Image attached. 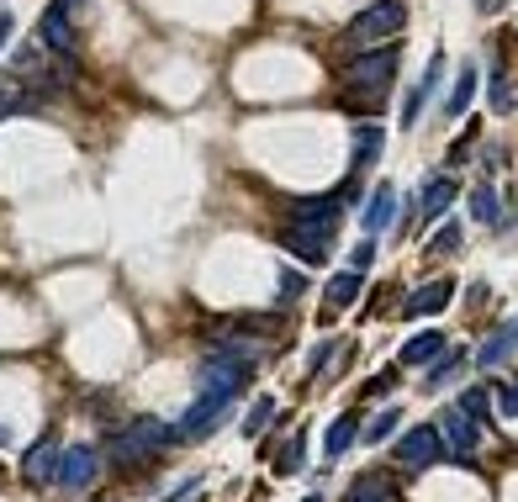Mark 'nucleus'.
<instances>
[{
	"label": "nucleus",
	"instance_id": "1",
	"mask_svg": "<svg viewBox=\"0 0 518 502\" xmlns=\"http://www.w3.org/2000/svg\"><path fill=\"white\" fill-rule=\"evenodd\" d=\"M397 64H402V48H397V43L355 53V59H349V69H344L349 106H381L386 90H392V80H397Z\"/></svg>",
	"mask_w": 518,
	"mask_h": 502
},
{
	"label": "nucleus",
	"instance_id": "2",
	"mask_svg": "<svg viewBox=\"0 0 518 502\" xmlns=\"http://www.w3.org/2000/svg\"><path fill=\"white\" fill-rule=\"evenodd\" d=\"M407 27V6L402 0H370V6L355 16V22L344 27V43L365 53V48H381V43H392V37Z\"/></svg>",
	"mask_w": 518,
	"mask_h": 502
},
{
	"label": "nucleus",
	"instance_id": "3",
	"mask_svg": "<svg viewBox=\"0 0 518 502\" xmlns=\"http://www.w3.org/2000/svg\"><path fill=\"white\" fill-rule=\"evenodd\" d=\"M170 444H180V434L170 429V423L133 418L117 439H111V460H117V466H143V460H154L159 450H170Z\"/></svg>",
	"mask_w": 518,
	"mask_h": 502
},
{
	"label": "nucleus",
	"instance_id": "4",
	"mask_svg": "<svg viewBox=\"0 0 518 502\" xmlns=\"http://www.w3.org/2000/svg\"><path fill=\"white\" fill-rule=\"evenodd\" d=\"M96 476H101V450L96 444H74V450H64L59 455V481L53 487H64V492H90L96 487Z\"/></svg>",
	"mask_w": 518,
	"mask_h": 502
},
{
	"label": "nucleus",
	"instance_id": "5",
	"mask_svg": "<svg viewBox=\"0 0 518 502\" xmlns=\"http://www.w3.org/2000/svg\"><path fill=\"white\" fill-rule=\"evenodd\" d=\"M439 455H444V439H439L434 423H418V429H407L397 439V466L402 471H429V466H439Z\"/></svg>",
	"mask_w": 518,
	"mask_h": 502
},
{
	"label": "nucleus",
	"instance_id": "6",
	"mask_svg": "<svg viewBox=\"0 0 518 502\" xmlns=\"http://www.w3.org/2000/svg\"><path fill=\"white\" fill-rule=\"evenodd\" d=\"M434 429H439V439H444V444H450V455H455V460H466V455L476 450V444H481V423L466 413V407H444Z\"/></svg>",
	"mask_w": 518,
	"mask_h": 502
},
{
	"label": "nucleus",
	"instance_id": "7",
	"mask_svg": "<svg viewBox=\"0 0 518 502\" xmlns=\"http://www.w3.org/2000/svg\"><path fill=\"white\" fill-rule=\"evenodd\" d=\"M228 407H233V402H217V397H196V402H191V407H185V413H180L175 434H180L185 444H196V439L217 434V423L228 418Z\"/></svg>",
	"mask_w": 518,
	"mask_h": 502
},
{
	"label": "nucleus",
	"instance_id": "8",
	"mask_svg": "<svg viewBox=\"0 0 518 502\" xmlns=\"http://www.w3.org/2000/svg\"><path fill=\"white\" fill-rule=\"evenodd\" d=\"M328 238H333V228L291 222V228H281V249H286V254H296L302 265H323V259H328Z\"/></svg>",
	"mask_w": 518,
	"mask_h": 502
},
{
	"label": "nucleus",
	"instance_id": "9",
	"mask_svg": "<svg viewBox=\"0 0 518 502\" xmlns=\"http://www.w3.org/2000/svg\"><path fill=\"white\" fill-rule=\"evenodd\" d=\"M37 43H43L48 53H59V59H74V22H69L64 0H53V6L37 16Z\"/></svg>",
	"mask_w": 518,
	"mask_h": 502
},
{
	"label": "nucleus",
	"instance_id": "10",
	"mask_svg": "<svg viewBox=\"0 0 518 502\" xmlns=\"http://www.w3.org/2000/svg\"><path fill=\"white\" fill-rule=\"evenodd\" d=\"M339 212H344L339 191H323V196H296L291 207H286V217H291V222H312V228H333V222H339Z\"/></svg>",
	"mask_w": 518,
	"mask_h": 502
},
{
	"label": "nucleus",
	"instance_id": "11",
	"mask_svg": "<svg viewBox=\"0 0 518 502\" xmlns=\"http://www.w3.org/2000/svg\"><path fill=\"white\" fill-rule=\"evenodd\" d=\"M22 476H27V487H53V481H59V444L37 439L22 455Z\"/></svg>",
	"mask_w": 518,
	"mask_h": 502
},
{
	"label": "nucleus",
	"instance_id": "12",
	"mask_svg": "<svg viewBox=\"0 0 518 502\" xmlns=\"http://www.w3.org/2000/svg\"><path fill=\"white\" fill-rule=\"evenodd\" d=\"M392 222H397V191H392V185H376V191H370L365 196V212H360V228L370 233V238H376V233H386V228H392Z\"/></svg>",
	"mask_w": 518,
	"mask_h": 502
},
{
	"label": "nucleus",
	"instance_id": "13",
	"mask_svg": "<svg viewBox=\"0 0 518 502\" xmlns=\"http://www.w3.org/2000/svg\"><path fill=\"white\" fill-rule=\"evenodd\" d=\"M439 85H444V53H434L429 69H423V80L413 85V96H407V106H402V127H418V111L439 96Z\"/></svg>",
	"mask_w": 518,
	"mask_h": 502
},
{
	"label": "nucleus",
	"instance_id": "14",
	"mask_svg": "<svg viewBox=\"0 0 518 502\" xmlns=\"http://www.w3.org/2000/svg\"><path fill=\"white\" fill-rule=\"evenodd\" d=\"M455 196H460L455 180H450V175H434V180L418 191V217H423V222H439L444 212L455 207Z\"/></svg>",
	"mask_w": 518,
	"mask_h": 502
},
{
	"label": "nucleus",
	"instance_id": "15",
	"mask_svg": "<svg viewBox=\"0 0 518 502\" xmlns=\"http://www.w3.org/2000/svg\"><path fill=\"white\" fill-rule=\"evenodd\" d=\"M450 296H455V281H450V275H439V281H429L423 291H413V302H407L402 312H407V318H434V312L450 307Z\"/></svg>",
	"mask_w": 518,
	"mask_h": 502
},
{
	"label": "nucleus",
	"instance_id": "16",
	"mask_svg": "<svg viewBox=\"0 0 518 502\" xmlns=\"http://www.w3.org/2000/svg\"><path fill=\"white\" fill-rule=\"evenodd\" d=\"M355 296H360V270H339L328 281V302H323V323H333L339 312L355 307Z\"/></svg>",
	"mask_w": 518,
	"mask_h": 502
},
{
	"label": "nucleus",
	"instance_id": "17",
	"mask_svg": "<svg viewBox=\"0 0 518 502\" xmlns=\"http://www.w3.org/2000/svg\"><path fill=\"white\" fill-rule=\"evenodd\" d=\"M444 349H450V344H444V333H439V328H423V333H413V339L402 344L397 360H402V365H434Z\"/></svg>",
	"mask_w": 518,
	"mask_h": 502
},
{
	"label": "nucleus",
	"instance_id": "18",
	"mask_svg": "<svg viewBox=\"0 0 518 502\" xmlns=\"http://www.w3.org/2000/svg\"><path fill=\"white\" fill-rule=\"evenodd\" d=\"M513 349H518V318H508V323L497 328L487 344L476 349V365H481V370H492V365H503V360L513 355Z\"/></svg>",
	"mask_w": 518,
	"mask_h": 502
},
{
	"label": "nucleus",
	"instance_id": "19",
	"mask_svg": "<svg viewBox=\"0 0 518 502\" xmlns=\"http://www.w3.org/2000/svg\"><path fill=\"white\" fill-rule=\"evenodd\" d=\"M381 148H386L381 122H355V170H370L381 159Z\"/></svg>",
	"mask_w": 518,
	"mask_h": 502
},
{
	"label": "nucleus",
	"instance_id": "20",
	"mask_svg": "<svg viewBox=\"0 0 518 502\" xmlns=\"http://www.w3.org/2000/svg\"><path fill=\"white\" fill-rule=\"evenodd\" d=\"M355 439H360V418H355V413L333 418V423H328V434H323V455H328V460H339Z\"/></svg>",
	"mask_w": 518,
	"mask_h": 502
},
{
	"label": "nucleus",
	"instance_id": "21",
	"mask_svg": "<svg viewBox=\"0 0 518 502\" xmlns=\"http://www.w3.org/2000/svg\"><path fill=\"white\" fill-rule=\"evenodd\" d=\"M476 101V69L466 64L455 74V90H450V101H444V111H450V117H466V106Z\"/></svg>",
	"mask_w": 518,
	"mask_h": 502
},
{
	"label": "nucleus",
	"instance_id": "22",
	"mask_svg": "<svg viewBox=\"0 0 518 502\" xmlns=\"http://www.w3.org/2000/svg\"><path fill=\"white\" fill-rule=\"evenodd\" d=\"M460 370H466V355H460V349H444V355L434 360V370H429V381H423V386H429V392H439V386H450V381L460 376Z\"/></svg>",
	"mask_w": 518,
	"mask_h": 502
},
{
	"label": "nucleus",
	"instance_id": "23",
	"mask_svg": "<svg viewBox=\"0 0 518 502\" xmlns=\"http://www.w3.org/2000/svg\"><path fill=\"white\" fill-rule=\"evenodd\" d=\"M344 502H392V487L381 476H360V481H349Z\"/></svg>",
	"mask_w": 518,
	"mask_h": 502
},
{
	"label": "nucleus",
	"instance_id": "24",
	"mask_svg": "<svg viewBox=\"0 0 518 502\" xmlns=\"http://www.w3.org/2000/svg\"><path fill=\"white\" fill-rule=\"evenodd\" d=\"M302 460H307V434L296 429V439H286V450L275 455V476H296V471H302Z\"/></svg>",
	"mask_w": 518,
	"mask_h": 502
},
{
	"label": "nucleus",
	"instance_id": "25",
	"mask_svg": "<svg viewBox=\"0 0 518 502\" xmlns=\"http://www.w3.org/2000/svg\"><path fill=\"white\" fill-rule=\"evenodd\" d=\"M397 423H402V413H397V407H386V413L370 423V429H360V439H365V444H386V439L397 434Z\"/></svg>",
	"mask_w": 518,
	"mask_h": 502
},
{
	"label": "nucleus",
	"instance_id": "26",
	"mask_svg": "<svg viewBox=\"0 0 518 502\" xmlns=\"http://www.w3.org/2000/svg\"><path fill=\"white\" fill-rule=\"evenodd\" d=\"M471 217L487 222V228L497 222V191H492V185H476V191H471Z\"/></svg>",
	"mask_w": 518,
	"mask_h": 502
},
{
	"label": "nucleus",
	"instance_id": "27",
	"mask_svg": "<svg viewBox=\"0 0 518 502\" xmlns=\"http://www.w3.org/2000/svg\"><path fill=\"white\" fill-rule=\"evenodd\" d=\"M270 413H275V402H270V397H254V407L244 413V434H249V439H254V434H265Z\"/></svg>",
	"mask_w": 518,
	"mask_h": 502
},
{
	"label": "nucleus",
	"instance_id": "28",
	"mask_svg": "<svg viewBox=\"0 0 518 502\" xmlns=\"http://www.w3.org/2000/svg\"><path fill=\"white\" fill-rule=\"evenodd\" d=\"M455 244H460V228H455V222H444V228L434 233V244L423 249V254H434V259H444V254H455Z\"/></svg>",
	"mask_w": 518,
	"mask_h": 502
},
{
	"label": "nucleus",
	"instance_id": "29",
	"mask_svg": "<svg viewBox=\"0 0 518 502\" xmlns=\"http://www.w3.org/2000/svg\"><path fill=\"white\" fill-rule=\"evenodd\" d=\"M370 265H376V244H370V233H365L360 244L349 249V270H370Z\"/></svg>",
	"mask_w": 518,
	"mask_h": 502
},
{
	"label": "nucleus",
	"instance_id": "30",
	"mask_svg": "<svg viewBox=\"0 0 518 502\" xmlns=\"http://www.w3.org/2000/svg\"><path fill=\"white\" fill-rule=\"evenodd\" d=\"M497 413H503V418H518V381H503V386H497Z\"/></svg>",
	"mask_w": 518,
	"mask_h": 502
},
{
	"label": "nucleus",
	"instance_id": "31",
	"mask_svg": "<svg viewBox=\"0 0 518 502\" xmlns=\"http://www.w3.org/2000/svg\"><path fill=\"white\" fill-rule=\"evenodd\" d=\"M460 407H466V413L481 423V418H487V386H471V392L460 397Z\"/></svg>",
	"mask_w": 518,
	"mask_h": 502
},
{
	"label": "nucleus",
	"instance_id": "32",
	"mask_svg": "<svg viewBox=\"0 0 518 502\" xmlns=\"http://www.w3.org/2000/svg\"><path fill=\"white\" fill-rule=\"evenodd\" d=\"M302 291H307V281H302V275L281 270V307H291V302H296V296H302Z\"/></svg>",
	"mask_w": 518,
	"mask_h": 502
},
{
	"label": "nucleus",
	"instance_id": "33",
	"mask_svg": "<svg viewBox=\"0 0 518 502\" xmlns=\"http://www.w3.org/2000/svg\"><path fill=\"white\" fill-rule=\"evenodd\" d=\"M392 386H397V370H381L376 381H365V397H386Z\"/></svg>",
	"mask_w": 518,
	"mask_h": 502
},
{
	"label": "nucleus",
	"instance_id": "34",
	"mask_svg": "<svg viewBox=\"0 0 518 502\" xmlns=\"http://www.w3.org/2000/svg\"><path fill=\"white\" fill-rule=\"evenodd\" d=\"M471 127H476V122H466V138H460V143L450 148V164H460V159H466V154H471V138H476V133H471Z\"/></svg>",
	"mask_w": 518,
	"mask_h": 502
},
{
	"label": "nucleus",
	"instance_id": "35",
	"mask_svg": "<svg viewBox=\"0 0 518 502\" xmlns=\"http://www.w3.org/2000/svg\"><path fill=\"white\" fill-rule=\"evenodd\" d=\"M11 32H16V22H11V11H0V48L11 43Z\"/></svg>",
	"mask_w": 518,
	"mask_h": 502
},
{
	"label": "nucleus",
	"instance_id": "36",
	"mask_svg": "<svg viewBox=\"0 0 518 502\" xmlns=\"http://www.w3.org/2000/svg\"><path fill=\"white\" fill-rule=\"evenodd\" d=\"M476 11L481 16H497V11H503V0H476Z\"/></svg>",
	"mask_w": 518,
	"mask_h": 502
},
{
	"label": "nucleus",
	"instance_id": "37",
	"mask_svg": "<svg viewBox=\"0 0 518 502\" xmlns=\"http://www.w3.org/2000/svg\"><path fill=\"white\" fill-rule=\"evenodd\" d=\"M64 6H69V11H74V0H64Z\"/></svg>",
	"mask_w": 518,
	"mask_h": 502
},
{
	"label": "nucleus",
	"instance_id": "38",
	"mask_svg": "<svg viewBox=\"0 0 518 502\" xmlns=\"http://www.w3.org/2000/svg\"><path fill=\"white\" fill-rule=\"evenodd\" d=\"M307 502H318V497H307Z\"/></svg>",
	"mask_w": 518,
	"mask_h": 502
}]
</instances>
